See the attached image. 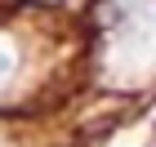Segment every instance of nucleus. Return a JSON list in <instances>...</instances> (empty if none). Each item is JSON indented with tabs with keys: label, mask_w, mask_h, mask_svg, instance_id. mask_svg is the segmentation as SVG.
Instances as JSON below:
<instances>
[{
	"label": "nucleus",
	"mask_w": 156,
	"mask_h": 147,
	"mask_svg": "<svg viewBox=\"0 0 156 147\" xmlns=\"http://www.w3.org/2000/svg\"><path fill=\"white\" fill-rule=\"evenodd\" d=\"M9 67H13V54H9V49H5V45H0V76L9 72Z\"/></svg>",
	"instance_id": "nucleus-1"
}]
</instances>
